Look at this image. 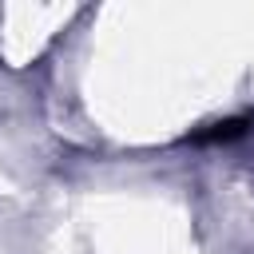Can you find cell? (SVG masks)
I'll return each instance as SVG.
<instances>
[{
    "mask_svg": "<svg viewBox=\"0 0 254 254\" xmlns=\"http://www.w3.org/2000/svg\"><path fill=\"white\" fill-rule=\"evenodd\" d=\"M246 123H250V115H246V119H226V123H214V131H202V135H194V139H198V143H202V139H234V135L246 131Z\"/></svg>",
    "mask_w": 254,
    "mask_h": 254,
    "instance_id": "1",
    "label": "cell"
}]
</instances>
